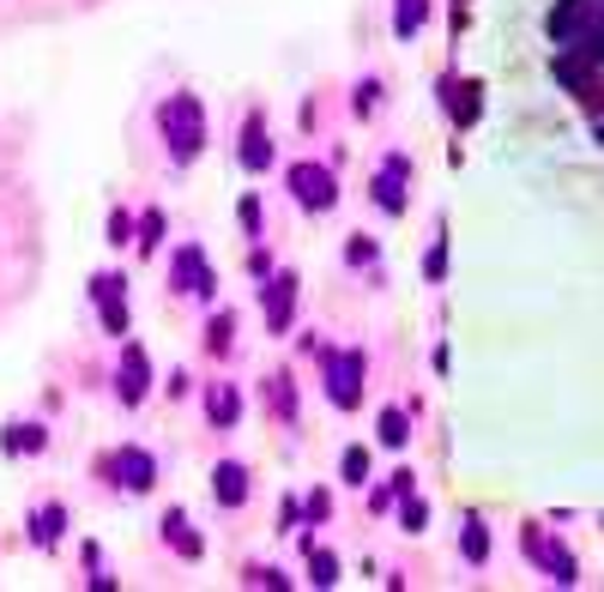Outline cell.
I'll return each mask as SVG.
<instances>
[{"label":"cell","instance_id":"d6986e66","mask_svg":"<svg viewBox=\"0 0 604 592\" xmlns=\"http://www.w3.org/2000/svg\"><path fill=\"white\" fill-rule=\"evenodd\" d=\"M164 230H170L164 206H145L140 218H133V249H140V261H158V249H164Z\"/></svg>","mask_w":604,"mask_h":592},{"label":"cell","instance_id":"f546056e","mask_svg":"<svg viewBox=\"0 0 604 592\" xmlns=\"http://www.w3.org/2000/svg\"><path fill=\"white\" fill-rule=\"evenodd\" d=\"M399 532H411V539H418V532H430V502H418V496L399 502Z\"/></svg>","mask_w":604,"mask_h":592},{"label":"cell","instance_id":"cb8c5ba5","mask_svg":"<svg viewBox=\"0 0 604 592\" xmlns=\"http://www.w3.org/2000/svg\"><path fill=\"white\" fill-rule=\"evenodd\" d=\"M375 442H382V448H406L411 442V411H399V406H387L382 418H375Z\"/></svg>","mask_w":604,"mask_h":592},{"label":"cell","instance_id":"52a82bcc","mask_svg":"<svg viewBox=\"0 0 604 592\" xmlns=\"http://www.w3.org/2000/svg\"><path fill=\"white\" fill-rule=\"evenodd\" d=\"M170 290H176V297H200V303L218 297V266L206 261L200 242H182V249L170 254Z\"/></svg>","mask_w":604,"mask_h":592},{"label":"cell","instance_id":"44dd1931","mask_svg":"<svg viewBox=\"0 0 604 592\" xmlns=\"http://www.w3.org/2000/svg\"><path fill=\"white\" fill-rule=\"evenodd\" d=\"M0 448L7 454H43L49 448V430H43V423H7V430H0Z\"/></svg>","mask_w":604,"mask_h":592},{"label":"cell","instance_id":"4dcf8cb0","mask_svg":"<svg viewBox=\"0 0 604 592\" xmlns=\"http://www.w3.org/2000/svg\"><path fill=\"white\" fill-rule=\"evenodd\" d=\"M357 121H369L375 109H382V80H357V97H351Z\"/></svg>","mask_w":604,"mask_h":592},{"label":"cell","instance_id":"277c9868","mask_svg":"<svg viewBox=\"0 0 604 592\" xmlns=\"http://www.w3.org/2000/svg\"><path fill=\"white\" fill-rule=\"evenodd\" d=\"M97 478H104L109 490H121V496H145V490L158 484V454L152 448H109L104 460H97Z\"/></svg>","mask_w":604,"mask_h":592},{"label":"cell","instance_id":"83f0119b","mask_svg":"<svg viewBox=\"0 0 604 592\" xmlns=\"http://www.w3.org/2000/svg\"><path fill=\"white\" fill-rule=\"evenodd\" d=\"M339 478H345L351 490H363V484H369V448H345V454H339Z\"/></svg>","mask_w":604,"mask_h":592},{"label":"cell","instance_id":"d4e9b609","mask_svg":"<svg viewBox=\"0 0 604 592\" xmlns=\"http://www.w3.org/2000/svg\"><path fill=\"white\" fill-rule=\"evenodd\" d=\"M411 490H418V472H406V466H399V472L387 478V484L375 490V496H369V508H375V514H387V508H399V502H406Z\"/></svg>","mask_w":604,"mask_h":592},{"label":"cell","instance_id":"2e32d148","mask_svg":"<svg viewBox=\"0 0 604 592\" xmlns=\"http://www.w3.org/2000/svg\"><path fill=\"white\" fill-rule=\"evenodd\" d=\"M442 109L454 116V128H478V116H484V85L472 80H442Z\"/></svg>","mask_w":604,"mask_h":592},{"label":"cell","instance_id":"4fadbf2b","mask_svg":"<svg viewBox=\"0 0 604 592\" xmlns=\"http://www.w3.org/2000/svg\"><path fill=\"white\" fill-rule=\"evenodd\" d=\"M158 532H164V544H170L182 563H206V532L188 520V508H164V520H158Z\"/></svg>","mask_w":604,"mask_h":592},{"label":"cell","instance_id":"1f68e13d","mask_svg":"<svg viewBox=\"0 0 604 592\" xmlns=\"http://www.w3.org/2000/svg\"><path fill=\"white\" fill-rule=\"evenodd\" d=\"M85 587L92 592H116V575H104V551H97V544H85Z\"/></svg>","mask_w":604,"mask_h":592},{"label":"cell","instance_id":"ba28073f","mask_svg":"<svg viewBox=\"0 0 604 592\" xmlns=\"http://www.w3.org/2000/svg\"><path fill=\"white\" fill-rule=\"evenodd\" d=\"M369 200H375L382 218H399V212L411 206V158L406 152H387L382 158V170H375V182H369Z\"/></svg>","mask_w":604,"mask_h":592},{"label":"cell","instance_id":"4316f807","mask_svg":"<svg viewBox=\"0 0 604 592\" xmlns=\"http://www.w3.org/2000/svg\"><path fill=\"white\" fill-rule=\"evenodd\" d=\"M309 587H339V556L333 551H309Z\"/></svg>","mask_w":604,"mask_h":592},{"label":"cell","instance_id":"7c38bea8","mask_svg":"<svg viewBox=\"0 0 604 592\" xmlns=\"http://www.w3.org/2000/svg\"><path fill=\"white\" fill-rule=\"evenodd\" d=\"M237 164L249 176H266L273 170V133H266V116L254 109L249 121H242V133H237Z\"/></svg>","mask_w":604,"mask_h":592},{"label":"cell","instance_id":"484cf974","mask_svg":"<svg viewBox=\"0 0 604 592\" xmlns=\"http://www.w3.org/2000/svg\"><path fill=\"white\" fill-rule=\"evenodd\" d=\"M242 587H273V592H285V587H297V580H290L285 568H273V563H249V568H242Z\"/></svg>","mask_w":604,"mask_h":592},{"label":"cell","instance_id":"f1b7e54d","mask_svg":"<svg viewBox=\"0 0 604 592\" xmlns=\"http://www.w3.org/2000/svg\"><path fill=\"white\" fill-rule=\"evenodd\" d=\"M447 261H454V254H447V230H435L430 254H423V278H430V285H442V278H447Z\"/></svg>","mask_w":604,"mask_h":592},{"label":"cell","instance_id":"e575fe53","mask_svg":"<svg viewBox=\"0 0 604 592\" xmlns=\"http://www.w3.org/2000/svg\"><path fill=\"white\" fill-rule=\"evenodd\" d=\"M237 218H242V230H249V237H261L266 212H261V200H254V194H242V200H237Z\"/></svg>","mask_w":604,"mask_h":592},{"label":"cell","instance_id":"603a6c76","mask_svg":"<svg viewBox=\"0 0 604 592\" xmlns=\"http://www.w3.org/2000/svg\"><path fill=\"white\" fill-rule=\"evenodd\" d=\"M230 351H237V315H230V309H218V315L206 321V357H218V363H224Z\"/></svg>","mask_w":604,"mask_h":592},{"label":"cell","instance_id":"9c48e42d","mask_svg":"<svg viewBox=\"0 0 604 592\" xmlns=\"http://www.w3.org/2000/svg\"><path fill=\"white\" fill-rule=\"evenodd\" d=\"M92 303L104 315V333L109 339H128V273H92Z\"/></svg>","mask_w":604,"mask_h":592},{"label":"cell","instance_id":"e0dca14e","mask_svg":"<svg viewBox=\"0 0 604 592\" xmlns=\"http://www.w3.org/2000/svg\"><path fill=\"white\" fill-rule=\"evenodd\" d=\"M200 406H206V423H212V430H237V423H242V394H237L230 382H206Z\"/></svg>","mask_w":604,"mask_h":592},{"label":"cell","instance_id":"3957f363","mask_svg":"<svg viewBox=\"0 0 604 592\" xmlns=\"http://www.w3.org/2000/svg\"><path fill=\"white\" fill-rule=\"evenodd\" d=\"M321 387L333 411H357L369 387V357L357 345H321Z\"/></svg>","mask_w":604,"mask_h":592},{"label":"cell","instance_id":"8992f818","mask_svg":"<svg viewBox=\"0 0 604 592\" xmlns=\"http://www.w3.org/2000/svg\"><path fill=\"white\" fill-rule=\"evenodd\" d=\"M285 188H290V200H297L302 212H333L339 206V176H333V164L297 158L285 170Z\"/></svg>","mask_w":604,"mask_h":592},{"label":"cell","instance_id":"9a60e30c","mask_svg":"<svg viewBox=\"0 0 604 592\" xmlns=\"http://www.w3.org/2000/svg\"><path fill=\"white\" fill-rule=\"evenodd\" d=\"M261 394H266V411H273L285 430H297L302 423V399H297V382H290V369H273L261 382Z\"/></svg>","mask_w":604,"mask_h":592},{"label":"cell","instance_id":"d590c367","mask_svg":"<svg viewBox=\"0 0 604 592\" xmlns=\"http://www.w3.org/2000/svg\"><path fill=\"white\" fill-rule=\"evenodd\" d=\"M345 261H351V266H375V261H382V249H375L369 237H351V242H345Z\"/></svg>","mask_w":604,"mask_h":592},{"label":"cell","instance_id":"30bf717a","mask_svg":"<svg viewBox=\"0 0 604 592\" xmlns=\"http://www.w3.org/2000/svg\"><path fill=\"white\" fill-rule=\"evenodd\" d=\"M297 297H302V278L297 273H273L261 285V315H266V333H290L297 321Z\"/></svg>","mask_w":604,"mask_h":592},{"label":"cell","instance_id":"836d02e7","mask_svg":"<svg viewBox=\"0 0 604 592\" xmlns=\"http://www.w3.org/2000/svg\"><path fill=\"white\" fill-rule=\"evenodd\" d=\"M104 230H109V249H128V242H133V212H121V206H116Z\"/></svg>","mask_w":604,"mask_h":592},{"label":"cell","instance_id":"7a4b0ae2","mask_svg":"<svg viewBox=\"0 0 604 592\" xmlns=\"http://www.w3.org/2000/svg\"><path fill=\"white\" fill-rule=\"evenodd\" d=\"M206 133H212V121H206V97H194V92H170L158 104V140H164V152H170V164H194L200 152H206Z\"/></svg>","mask_w":604,"mask_h":592},{"label":"cell","instance_id":"ac0fdd59","mask_svg":"<svg viewBox=\"0 0 604 592\" xmlns=\"http://www.w3.org/2000/svg\"><path fill=\"white\" fill-rule=\"evenodd\" d=\"M61 539H67V508H61V502L31 508V544H37V551H55Z\"/></svg>","mask_w":604,"mask_h":592},{"label":"cell","instance_id":"6da1fadb","mask_svg":"<svg viewBox=\"0 0 604 592\" xmlns=\"http://www.w3.org/2000/svg\"><path fill=\"white\" fill-rule=\"evenodd\" d=\"M539 85L604 158V0H532Z\"/></svg>","mask_w":604,"mask_h":592},{"label":"cell","instance_id":"5b68a950","mask_svg":"<svg viewBox=\"0 0 604 592\" xmlns=\"http://www.w3.org/2000/svg\"><path fill=\"white\" fill-rule=\"evenodd\" d=\"M520 551H526V563H532L544 580H551V587H580V563H575V551H568L556 532L526 527V532H520Z\"/></svg>","mask_w":604,"mask_h":592},{"label":"cell","instance_id":"5bb4252c","mask_svg":"<svg viewBox=\"0 0 604 592\" xmlns=\"http://www.w3.org/2000/svg\"><path fill=\"white\" fill-rule=\"evenodd\" d=\"M212 496H218V508H249L254 472L242 460H218V466H212Z\"/></svg>","mask_w":604,"mask_h":592},{"label":"cell","instance_id":"8d00e7d4","mask_svg":"<svg viewBox=\"0 0 604 592\" xmlns=\"http://www.w3.org/2000/svg\"><path fill=\"white\" fill-rule=\"evenodd\" d=\"M273 273H278V266H273V254H266L261 242H254V249H249V278H254V285H266Z\"/></svg>","mask_w":604,"mask_h":592},{"label":"cell","instance_id":"8fae6325","mask_svg":"<svg viewBox=\"0 0 604 592\" xmlns=\"http://www.w3.org/2000/svg\"><path fill=\"white\" fill-rule=\"evenodd\" d=\"M116 399L121 406H145L152 399V357H145V345H121V363H116Z\"/></svg>","mask_w":604,"mask_h":592},{"label":"cell","instance_id":"ffe728a7","mask_svg":"<svg viewBox=\"0 0 604 592\" xmlns=\"http://www.w3.org/2000/svg\"><path fill=\"white\" fill-rule=\"evenodd\" d=\"M460 556H466V568H484L490 556H496V539H490V520H484V514H466Z\"/></svg>","mask_w":604,"mask_h":592},{"label":"cell","instance_id":"7402d4cb","mask_svg":"<svg viewBox=\"0 0 604 592\" xmlns=\"http://www.w3.org/2000/svg\"><path fill=\"white\" fill-rule=\"evenodd\" d=\"M423 25H430V0H394V37L399 43L423 37Z\"/></svg>","mask_w":604,"mask_h":592},{"label":"cell","instance_id":"d6a6232c","mask_svg":"<svg viewBox=\"0 0 604 592\" xmlns=\"http://www.w3.org/2000/svg\"><path fill=\"white\" fill-rule=\"evenodd\" d=\"M327 514H333L327 490H309V496H302V520H309V527H327Z\"/></svg>","mask_w":604,"mask_h":592}]
</instances>
